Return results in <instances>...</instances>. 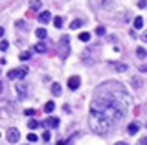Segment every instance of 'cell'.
<instances>
[{"instance_id": "6da1fadb", "label": "cell", "mask_w": 147, "mask_h": 145, "mask_svg": "<svg viewBox=\"0 0 147 145\" xmlns=\"http://www.w3.org/2000/svg\"><path fill=\"white\" fill-rule=\"evenodd\" d=\"M88 123H90V129L99 136H107L110 132V129H112V125H114L101 110H96V108H92V107H90Z\"/></svg>"}, {"instance_id": "7a4b0ae2", "label": "cell", "mask_w": 147, "mask_h": 145, "mask_svg": "<svg viewBox=\"0 0 147 145\" xmlns=\"http://www.w3.org/2000/svg\"><path fill=\"white\" fill-rule=\"evenodd\" d=\"M57 52H59V59H63V61L70 55V37H68V35H63V37L59 39Z\"/></svg>"}, {"instance_id": "3957f363", "label": "cell", "mask_w": 147, "mask_h": 145, "mask_svg": "<svg viewBox=\"0 0 147 145\" xmlns=\"http://www.w3.org/2000/svg\"><path fill=\"white\" fill-rule=\"evenodd\" d=\"M28 75V66H20V68H13L7 72V79L15 81V79H24Z\"/></svg>"}, {"instance_id": "277c9868", "label": "cell", "mask_w": 147, "mask_h": 145, "mask_svg": "<svg viewBox=\"0 0 147 145\" xmlns=\"http://www.w3.org/2000/svg\"><path fill=\"white\" fill-rule=\"evenodd\" d=\"M18 138H20V132H18L17 129H9L7 130V142L9 143H17Z\"/></svg>"}, {"instance_id": "5b68a950", "label": "cell", "mask_w": 147, "mask_h": 145, "mask_svg": "<svg viewBox=\"0 0 147 145\" xmlns=\"http://www.w3.org/2000/svg\"><path fill=\"white\" fill-rule=\"evenodd\" d=\"M79 85H81L79 75H72V77L68 79V88H70V90H77V88H79Z\"/></svg>"}, {"instance_id": "8992f818", "label": "cell", "mask_w": 147, "mask_h": 145, "mask_svg": "<svg viewBox=\"0 0 147 145\" xmlns=\"http://www.w3.org/2000/svg\"><path fill=\"white\" fill-rule=\"evenodd\" d=\"M37 20H39L40 24H48V22L52 20V15H50V11H42V13H39Z\"/></svg>"}, {"instance_id": "52a82bcc", "label": "cell", "mask_w": 147, "mask_h": 145, "mask_svg": "<svg viewBox=\"0 0 147 145\" xmlns=\"http://www.w3.org/2000/svg\"><path fill=\"white\" fill-rule=\"evenodd\" d=\"M46 125H48L50 129H55V127H59V117H53V116H50L48 119H46Z\"/></svg>"}, {"instance_id": "ba28073f", "label": "cell", "mask_w": 147, "mask_h": 145, "mask_svg": "<svg viewBox=\"0 0 147 145\" xmlns=\"http://www.w3.org/2000/svg\"><path fill=\"white\" fill-rule=\"evenodd\" d=\"M15 90H17V92H18V96H20V97H26V85L24 83H18L17 85V87H15Z\"/></svg>"}, {"instance_id": "9c48e42d", "label": "cell", "mask_w": 147, "mask_h": 145, "mask_svg": "<svg viewBox=\"0 0 147 145\" xmlns=\"http://www.w3.org/2000/svg\"><path fill=\"white\" fill-rule=\"evenodd\" d=\"M142 85H144V81H142V77H134L131 81V87L134 88V90H140L142 88Z\"/></svg>"}, {"instance_id": "30bf717a", "label": "cell", "mask_w": 147, "mask_h": 145, "mask_svg": "<svg viewBox=\"0 0 147 145\" xmlns=\"http://www.w3.org/2000/svg\"><path fill=\"white\" fill-rule=\"evenodd\" d=\"M40 0H30V11H39L40 9Z\"/></svg>"}, {"instance_id": "8fae6325", "label": "cell", "mask_w": 147, "mask_h": 145, "mask_svg": "<svg viewBox=\"0 0 147 145\" xmlns=\"http://www.w3.org/2000/svg\"><path fill=\"white\" fill-rule=\"evenodd\" d=\"M83 24H85V20L76 19V20H72V22H70V30H77V28H81Z\"/></svg>"}, {"instance_id": "7c38bea8", "label": "cell", "mask_w": 147, "mask_h": 145, "mask_svg": "<svg viewBox=\"0 0 147 145\" xmlns=\"http://www.w3.org/2000/svg\"><path fill=\"white\" fill-rule=\"evenodd\" d=\"M46 50H48L46 42H37V44H35V52H37V53H44Z\"/></svg>"}, {"instance_id": "4fadbf2b", "label": "cell", "mask_w": 147, "mask_h": 145, "mask_svg": "<svg viewBox=\"0 0 147 145\" xmlns=\"http://www.w3.org/2000/svg\"><path fill=\"white\" fill-rule=\"evenodd\" d=\"M61 92H63L61 85H59V83H53L52 85V94H53V96H61Z\"/></svg>"}, {"instance_id": "5bb4252c", "label": "cell", "mask_w": 147, "mask_h": 145, "mask_svg": "<svg viewBox=\"0 0 147 145\" xmlns=\"http://www.w3.org/2000/svg\"><path fill=\"white\" fill-rule=\"evenodd\" d=\"M112 68L116 72H127V64H121V62H118V64H116V62H112Z\"/></svg>"}, {"instance_id": "9a60e30c", "label": "cell", "mask_w": 147, "mask_h": 145, "mask_svg": "<svg viewBox=\"0 0 147 145\" xmlns=\"http://www.w3.org/2000/svg\"><path fill=\"white\" fill-rule=\"evenodd\" d=\"M53 110H55V103L53 101H48L44 105V112H48V114H50V112H53Z\"/></svg>"}, {"instance_id": "2e32d148", "label": "cell", "mask_w": 147, "mask_h": 145, "mask_svg": "<svg viewBox=\"0 0 147 145\" xmlns=\"http://www.w3.org/2000/svg\"><path fill=\"white\" fill-rule=\"evenodd\" d=\"M134 28L136 30H142V28H144V19H142V17H136V19H134Z\"/></svg>"}, {"instance_id": "e0dca14e", "label": "cell", "mask_w": 147, "mask_h": 145, "mask_svg": "<svg viewBox=\"0 0 147 145\" xmlns=\"http://www.w3.org/2000/svg\"><path fill=\"white\" fill-rule=\"evenodd\" d=\"M35 35L39 39H46V30L44 28H39V30H35Z\"/></svg>"}, {"instance_id": "ac0fdd59", "label": "cell", "mask_w": 147, "mask_h": 145, "mask_svg": "<svg viewBox=\"0 0 147 145\" xmlns=\"http://www.w3.org/2000/svg\"><path fill=\"white\" fill-rule=\"evenodd\" d=\"M138 129H140V125H138V123H131V125H129V132H131V134H136Z\"/></svg>"}, {"instance_id": "d6986e66", "label": "cell", "mask_w": 147, "mask_h": 145, "mask_svg": "<svg viewBox=\"0 0 147 145\" xmlns=\"http://www.w3.org/2000/svg\"><path fill=\"white\" fill-rule=\"evenodd\" d=\"M79 40H83V42H88V40H90V33H86V31L79 33Z\"/></svg>"}, {"instance_id": "ffe728a7", "label": "cell", "mask_w": 147, "mask_h": 145, "mask_svg": "<svg viewBox=\"0 0 147 145\" xmlns=\"http://www.w3.org/2000/svg\"><path fill=\"white\" fill-rule=\"evenodd\" d=\"M136 55H138V57H140V59H144V57L147 55V52H145V48H142V46H140V48H138V50H136Z\"/></svg>"}, {"instance_id": "44dd1931", "label": "cell", "mask_w": 147, "mask_h": 145, "mask_svg": "<svg viewBox=\"0 0 147 145\" xmlns=\"http://www.w3.org/2000/svg\"><path fill=\"white\" fill-rule=\"evenodd\" d=\"M40 123H39V121H37V119H30V121H28V127H30V129L31 130H33V129H37V127H39Z\"/></svg>"}, {"instance_id": "7402d4cb", "label": "cell", "mask_w": 147, "mask_h": 145, "mask_svg": "<svg viewBox=\"0 0 147 145\" xmlns=\"http://www.w3.org/2000/svg\"><path fill=\"white\" fill-rule=\"evenodd\" d=\"M31 59V53L30 52H22L20 53V61H30Z\"/></svg>"}, {"instance_id": "603a6c76", "label": "cell", "mask_w": 147, "mask_h": 145, "mask_svg": "<svg viewBox=\"0 0 147 145\" xmlns=\"http://www.w3.org/2000/svg\"><path fill=\"white\" fill-rule=\"evenodd\" d=\"M53 26H55V28H61V26H63V19H61V17H55V19H53Z\"/></svg>"}, {"instance_id": "cb8c5ba5", "label": "cell", "mask_w": 147, "mask_h": 145, "mask_svg": "<svg viewBox=\"0 0 147 145\" xmlns=\"http://www.w3.org/2000/svg\"><path fill=\"white\" fill-rule=\"evenodd\" d=\"M7 48H9V42H7V40H0V50H2V52H6Z\"/></svg>"}, {"instance_id": "d4e9b609", "label": "cell", "mask_w": 147, "mask_h": 145, "mask_svg": "<svg viewBox=\"0 0 147 145\" xmlns=\"http://www.w3.org/2000/svg\"><path fill=\"white\" fill-rule=\"evenodd\" d=\"M37 140H39V138H37V134H28V142H31V143H35V142H37Z\"/></svg>"}, {"instance_id": "484cf974", "label": "cell", "mask_w": 147, "mask_h": 145, "mask_svg": "<svg viewBox=\"0 0 147 145\" xmlns=\"http://www.w3.org/2000/svg\"><path fill=\"white\" fill-rule=\"evenodd\" d=\"M50 136H52V132H50V130H44V134H42V140H44V142H50Z\"/></svg>"}, {"instance_id": "4316f807", "label": "cell", "mask_w": 147, "mask_h": 145, "mask_svg": "<svg viewBox=\"0 0 147 145\" xmlns=\"http://www.w3.org/2000/svg\"><path fill=\"white\" fill-rule=\"evenodd\" d=\"M138 7H140V9H144V7H147V2H145V0H140V2H138Z\"/></svg>"}, {"instance_id": "83f0119b", "label": "cell", "mask_w": 147, "mask_h": 145, "mask_svg": "<svg viewBox=\"0 0 147 145\" xmlns=\"http://www.w3.org/2000/svg\"><path fill=\"white\" fill-rule=\"evenodd\" d=\"M96 33H98V35H105V28H103V26H99V28L96 30Z\"/></svg>"}, {"instance_id": "f1b7e54d", "label": "cell", "mask_w": 147, "mask_h": 145, "mask_svg": "<svg viewBox=\"0 0 147 145\" xmlns=\"http://www.w3.org/2000/svg\"><path fill=\"white\" fill-rule=\"evenodd\" d=\"M24 112H26V116H33V114H35V112L31 110V108H28V110H24Z\"/></svg>"}, {"instance_id": "f546056e", "label": "cell", "mask_w": 147, "mask_h": 145, "mask_svg": "<svg viewBox=\"0 0 147 145\" xmlns=\"http://www.w3.org/2000/svg\"><path fill=\"white\" fill-rule=\"evenodd\" d=\"M142 40H144V42H147V31H144V33H142Z\"/></svg>"}, {"instance_id": "4dcf8cb0", "label": "cell", "mask_w": 147, "mask_h": 145, "mask_svg": "<svg viewBox=\"0 0 147 145\" xmlns=\"http://www.w3.org/2000/svg\"><path fill=\"white\" fill-rule=\"evenodd\" d=\"M140 143H142V145H145V143H147V136H145V138H140Z\"/></svg>"}, {"instance_id": "1f68e13d", "label": "cell", "mask_w": 147, "mask_h": 145, "mask_svg": "<svg viewBox=\"0 0 147 145\" xmlns=\"http://www.w3.org/2000/svg\"><path fill=\"white\" fill-rule=\"evenodd\" d=\"M2 90H4V83L0 81V94H2Z\"/></svg>"}, {"instance_id": "d6a6232c", "label": "cell", "mask_w": 147, "mask_h": 145, "mask_svg": "<svg viewBox=\"0 0 147 145\" xmlns=\"http://www.w3.org/2000/svg\"><path fill=\"white\" fill-rule=\"evenodd\" d=\"M4 37V28H0V39Z\"/></svg>"}]
</instances>
